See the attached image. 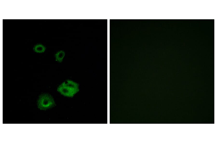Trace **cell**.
Here are the masks:
<instances>
[{"label": "cell", "instance_id": "4", "mask_svg": "<svg viewBox=\"0 0 217 143\" xmlns=\"http://www.w3.org/2000/svg\"><path fill=\"white\" fill-rule=\"evenodd\" d=\"M65 54V52L63 50L57 52L55 54L56 60L59 62H61Z\"/></svg>", "mask_w": 217, "mask_h": 143}, {"label": "cell", "instance_id": "3", "mask_svg": "<svg viewBox=\"0 0 217 143\" xmlns=\"http://www.w3.org/2000/svg\"><path fill=\"white\" fill-rule=\"evenodd\" d=\"M46 48L43 45L38 44L35 45L33 47L34 51L37 53H42L45 50Z\"/></svg>", "mask_w": 217, "mask_h": 143}, {"label": "cell", "instance_id": "1", "mask_svg": "<svg viewBox=\"0 0 217 143\" xmlns=\"http://www.w3.org/2000/svg\"><path fill=\"white\" fill-rule=\"evenodd\" d=\"M54 101L50 95L44 93L41 95L37 101L38 108L41 110H46L51 108L55 105Z\"/></svg>", "mask_w": 217, "mask_h": 143}, {"label": "cell", "instance_id": "2", "mask_svg": "<svg viewBox=\"0 0 217 143\" xmlns=\"http://www.w3.org/2000/svg\"><path fill=\"white\" fill-rule=\"evenodd\" d=\"M57 90L62 95L69 97H72L79 91L72 88L65 82L58 86Z\"/></svg>", "mask_w": 217, "mask_h": 143}]
</instances>
